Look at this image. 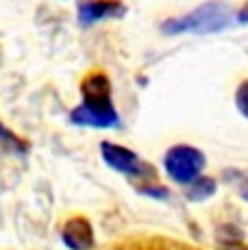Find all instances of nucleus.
I'll use <instances>...</instances> for the list:
<instances>
[{
  "label": "nucleus",
  "instance_id": "1a4fd4ad",
  "mask_svg": "<svg viewBox=\"0 0 248 250\" xmlns=\"http://www.w3.org/2000/svg\"><path fill=\"white\" fill-rule=\"evenodd\" d=\"M235 107H237V111L248 120V79L242 81L240 87L235 91Z\"/></svg>",
  "mask_w": 248,
  "mask_h": 250
},
{
  "label": "nucleus",
  "instance_id": "f257e3e1",
  "mask_svg": "<svg viewBox=\"0 0 248 250\" xmlns=\"http://www.w3.org/2000/svg\"><path fill=\"white\" fill-rule=\"evenodd\" d=\"M81 104L70 111V122L92 128H113L120 124L111 100V83L104 72H89L81 83Z\"/></svg>",
  "mask_w": 248,
  "mask_h": 250
},
{
  "label": "nucleus",
  "instance_id": "6e6552de",
  "mask_svg": "<svg viewBox=\"0 0 248 250\" xmlns=\"http://www.w3.org/2000/svg\"><path fill=\"white\" fill-rule=\"evenodd\" d=\"M0 146H2V148H11V150H26L24 144L13 135L9 128H4L2 124H0Z\"/></svg>",
  "mask_w": 248,
  "mask_h": 250
},
{
  "label": "nucleus",
  "instance_id": "9b49d317",
  "mask_svg": "<svg viewBox=\"0 0 248 250\" xmlns=\"http://www.w3.org/2000/svg\"><path fill=\"white\" fill-rule=\"evenodd\" d=\"M144 194L148 196H157V198H168V191L164 189V187H159V189H152V187H146V189H142Z\"/></svg>",
  "mask_w": 248,
  "mask_h": 250
},
{
  "label": "nucleus",
  "instance_id": "0eeeda50",
  "mask_svg": "<svg viewBox=\"0 0 248 250\" xmlns=\"http://www.w3.org/2000/svg\"><path fill=\"white\" fill-rule=\"evenodd\" d=\"M216 189H218V185L213 179H209V176H198V179H194L189 183L187 198L194 200V203H200V200L211 198V196L216 194Z\"/></svg>",
  "mask_w": 248,
  "mask_h": 250
},
{
  "label": "nucleus",
  "instance_id": "f8f14e48",
  "mask_svg": "<svg viewBox=\"0 0 248 250\" xmlns=\"http://www.w3.org/2000/svg\"><path fill=\"white\" fill-rule=\"evenodd\" d=\"M237 191H240V196L248 203V179H244L240 185H237Z\"/></svg>",
  "mask_w": 248,
  "mask_h": 250
},
{
  "label": "nucleus",
  "instance_id": "f03ea898",
  "mask_svg": "<svg viewBox=\"0 0 248 250\" xmlns=\"http://www.w3.org/2000/svg\"><path fill=\"white\" fill-rule=\"evenodd\" d=\"M235 13L228 4L224 2H205L198 9L185 13L179 18H170L161 24V31L165 35H179V33H198V35H207V33H220L228 28L235 22Z\"/></svg>",
  "mask_w": 248,
  "mask_h": 250
},
{
  "label": "nucleus",
  "instance_id": "20e7f679",
  "mask_svg": "<svg viewBox=\"0 0 248 250\" xmlns=\"http://www.w3.org/2000/svg\"><path fill=\"white\" fill-rule=\"evenodd\" d=\"M100 155H103L104 163H107L111 170L120 172V174L133 176V179H140V176H155V172H152V167L148 163H144L135 152L120 146V144L103 142L100 144Z\"/></svg>",
  "mask_w": 248,
  "mask_h": 250
},
{
  "label": "nucleus",
  "instance_id": "39448f33",
  "mask_svg": "<svg viewBox=\"0 0 248 250\" xmlns=\"http://www.w3.org/2000/svg\"><path fill=\"white\" fill-rule=\"evenodd\" d=\"M126 13V7L120 0H83L79 2V24L81 26H92L96 22L122 18Z\"/></svg>",
  "mask_w": 248,
  "mask_h": 250
},
{
  "label": "nucleus",
  "instance_id": "423d86ee",
  "mask_svg": "<svg viewBox=\"0 0 248 250\" xmlns=\"http://www.w3.org/2000/svg\"><path fill=\"white\" fill-rule=\"evenodd\" d=\"M61 239L70 250H92L94 248V229L87 218L74 215L65 220L61 229Z\"/></svg>",
  "mask_w": 248,
  "mask_h": 250
},
{
  "label": "nucleus",
  "instance_id": "7ed1b4c3",
  "mask_svg": "<svg viewBox=\"0 0 248 250\" xmlns=\"http://www.w3.org/2000/svg\"><path fill=\"white\" fill-rule=\"evenodd\" d=\"M205 167V155L194 146L179 144L172 146L164 157V170L174 183L189 185L194 179H198Z\"/></svg>",
  "mask_w": 248,
  "mask_h": 250
},
{
  "label": "nucleus",
  "instance_id": "9d476101",
  "mask_svg": "<svg viewBox=\"0 0 248 250\" xmlns=\"http://www.w3.org/2000/svg\"><path fill=\"white\" fill-rule=\"evenodd\" d=\"M220 250H248V246L242 242V235L237 237H220Z\"/></svg>",
  "mask_w": 248,
  "mask_h": 250
}]
</instances>
